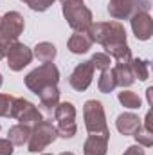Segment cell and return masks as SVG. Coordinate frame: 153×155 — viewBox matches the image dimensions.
<instances>
[{
  "label": "cell",
  "mask_w": 153,
  "mask_h": 155,
  "mask_svg": "<svg viewBox=\"0 0 153 155\" xmlns=\"http://www.w3.org/2000/svg\"><path fill=\"white\" fill-rule=\"evenodd\" d=\"M117 99H119V103H121L122 107H126V108H130V110H137V108H141V105H142L139 94H135V92H132V90H124V88H122V92H119Z\"/></svg>",
  "instance_id": "obj_22"
},
{
  "label": "cell",
  "mask_w": 153,
  "mask_h": 155,
  "mask_svg": "<svg viewBox=\"0 0 153 155\" xmlns=\"http://www.w3.org/2000/svg\"><path fill=\"white\" fill-rule=\"evenodd\" d=\"M90 61H92L94 69H99L101 72L103 71H110V65H112V58L106 52H96Z\"/></svg>",
  "instance_id": "obj_24"
},
{
  "label": "cell",
  "mask_w": 153,
  "mask_h": 155,
  "mask_svg": "<svg viewBox=\"0 0 153 155\" xmlns=\"http://www.w3.org/2000/svg\"><path fill=\"white\" fill-rule=\"evenodd\" d=\"M92 43H101L103 47L114 45V43H126V31L119 22H97L92 24L86 31Z\"/></svg>",
  "instance_id": "obj_2"
},
{
  "label": "cell",
  "mask_w": 153,
  "mask_h": 155,
  "mask_svg": "<svg viewBox=\"0 0 153 155\" xmlns=\"http://www.w3.org/2000/svg\"><path fill=\"white\" fill-rule=\"evenodd\" d=\"M11 117L16 119V121L22 123V124H27V126L36 124V123H40V121L43 119V117H41V112H40L31 101H27V99H24V97H15V99H13Z\"/></svg>",
  "instance_id": "obj_9"
},
{
  "label": "cell",
  "mask_w": 153,
  "mask_h": 155,
  "mask_svg": "<svg viewBox=\"0 0 153 155\" xmlns=\"http://www.w3.org/2000/svg\"><path fill=\"white\" fill-rule=\"evenodd\" d=\"M15 146L9 143V139H0V155H13Z\"/></svg>",
  "instance_id": "obj_28"
},
{
  "label": "cell",
  "mask_w": 153,
  "mask_h": 155,
  "mask_svg": "<svg viewBox=\"0 0 153 155\" xmlns=\"http://www.w3.org/2000/svg\"><path fill=\"white\" fill-rule=\"evenodd\" d=\"M90 47H92V40L86 33H74L67 41V49L72 54H85L90 51Z\"/></svg>",
  "instance_id": "obj_16"
},
{
  "label": "cell",
  "mask_w": 153,
  "mask_h": 155,
  "mask_svg": "<svg viewBox=\"0 0 153 155\" xmlns=\"http://www.w3.org/2000/svg\"><path fill=\"white\" fill-rule=\"evenodd\" d=\"M83 119H85V128L88 134H108L106 126V116L103 103L97 99H88L83 107Z\"/></svg>",
  "instance_id": "obj_6"
},
{
  "label": "cell",
  "mask_w": 153,
  "mask_h": 155,
  "mask_svg": "<svg viewBox=\"0 0 153 155\" xmlns=\"http://www.w3.org/2000/svg\"><path fill=\"white\" fill-rule=\"evenodd\" d=\"M56 139H58V132H56V126L52 124V121L41 119L40 123L33 124V130H31V135L27 141V148L33 153H40L45 148H49Z\"/></svg>",
  "instance_id": "obj_3"
},
{
  "label": "cell",
  "mask_w": 153,
  "mask_h": 155,
  "mask_svg": "<svg viewBox=\"0 0 153 155\" xmlns=\"http://www.w3.org/2000/svg\"><path fill=\"white\" fill-rule=\"evenodd\" d=\"M13 99L15 97L9 94H0V117H11Z\"/></svg>",
  "instance_id": "obj_26"
},
{
  "label": "cell",
  "mask_w": 153,
  "mask_h": 155,
  "mask_svg": "<svg viewBox=\"0 0 153 155\" xmlns=\"http://www.w3.org/2000/svg\"><path fill=\"white\" fill-rule=\"evenodd\" d=\"M60 155H74V153H72V152H61Z\"/></svg>",
  "instance_id": "obj_32"
},
{
  "label": "cell",
  "mask_w": 153,
  "mask_h": 155,
  "mask_svg": "<svg viewBox=\"0 0 153 155\" xmlns=\"http://www.w3.org/2000/svg\"><path fill=\"white\" fill-rule=\"evenodd\" d=\"M7 49H9V45H5V43H2V41H0V60H2V58H5Z\"/></svg>",
  "instance_id": "obj_30"
},
{
  "label": "cell",
  "mask_w": 153,
  "mask_h": 155,
  "mask_svg": "<svg viewBox=\"0 0 153 155\" xmlns=\"http://www.w3.org/2000/svg\"><path fill=\"white\" fill-rule=\"evenodd\" d=\"M22 2H25V0H22Z\"/></svg>",
  "instance_id": "obj_35"
},
{
  "label": "cell",
  "mask_w": 153,
  "mask_h": 155,
  "mask_svg": "<svg viewBox=\"0 0 153 155\" xmlns=\"http://www.w3.org/2000/svg\"><path fill=\"white\" fill-rule=\"evenodd\" d=\"M132 24V31L135 35V38L141 41L151 38L153 35V18L150 16V13H137L130 18Z\"/></svg>",
  "instance_id": "obj_12"
},
{
  "label": "cell",
  "mask_w": 153,
  "mask_h": 155,
  "mask_svg": "<svg viewBox=\"0 0 153 155\" xmlns=\"http://www.w3.org/2000/svg\"><path fill=\"white\" fill-rule=\"evenodd\" d=\"M5 58H7V67L13 72H20V71H24V67H27L33 61L34 56H33V51L25 43L16 40V41H13L9 45Z\"/></svg>",
  "instance_id": "obj_10"
},
{
  "label": "cell",
  "mask_w": 153,
  "mask_h": 155,
  "mask_svg": "<svg viewBox=\"0 0 153 155\" xmlns=\"http://www.w3.org/2000/svg\"><path fill=\"white\" fill-rule=\"evenodd\" d=\"M97 88L103 94H110V92H114L115 88H117V83H115V79H114L112 71H103L101 72V76L97 79Z\"/></svg>",
  "instance_id": "obj_23"
},
{
  "label": "cell",
  "mask_w": 153,
  "mask_h": 155,
  "mask_svg": "<svg viewBox=\"0 0 153 155\" xmlns=\"http://www.w3.org/2000/svg\"><path fill=\"white\" fill-rule=\"evenodd\" d=\"M54 117L58 121V124H56L58 137H61V139H72L77 132L76 107L70 101H63V103H60L54 108Z\"/></svg>",
  "instance_id": "obj_5"
},
{
  "label": "cell",
  "mask_w": 153,
  "mask_h": 155,
  "mask_svg": "<svg viewBox=\"0 0 153 155\" xmlns=\"http://www.w3.org/2000/svg\"><path fill=\"white\" fill-rule=\"evenodd\" d=\"M108 139H110V132L108 134H90L88 139L83 144V153L85 155H106Z\"/></svg>",
  "instance_id": "obj_13"
},
{
  "label": "cell",
  "mask_w": 153,
  "mask_h": 155,
  "mask_svg": "<svg viewBox=\"0 0 153 155\" xmlns=\"http://www.w3.org/2000/svg\"><path fill=\"white\" fill-rule=\"evenodd\" d=\"M133 139H135V143L139 144V146H142V148H150L153 146V132H148V130H144L142 126L132 135Z\"/></svg>",
  "instance_id": "obj_25"
},
{
  "label": "cell",
  "mask_w": 153,
  "mask_h": 155,
  "mask_svg": "<svg viewBox=\"0 0 153 155\" xmlns=\"http://www.w3.org/2000/svg\"><path fill=\"white\" fill-rule=\"evenodd\" d=\"M29 135H31V128L27 124H22V123L11 126L9 132H7V139H9V143L13 146H24V144H27Z\"/></svg>",
  "instance_id": "obj_18"
},
{
  "label": "cell",
  "mask_w": 153,
  "mask_h": 155,
  "mask_svg": "<svg viewBox=\"0 0 153 155\" xmlns=\"http://www.w3.org/2000/svg\"><path fill=\"white\" fill-rule=\"evenodd\" d=\"M151 92H153V87H150V88L146 90V96H148V103H150V105L153 103V101H151Z\"/></svg>",
  "instance_id": "obj_31"
},
{
  "label": "cell",
  "mask_w": 153,
  "mask_h": 155,
  "mask_svg": "<svg viewBox=\"0 0 153 155\" xmlns=\"http://www.w3.org/2000/svg\"><path fill=\"white\" fill-rule=\"evenodd\" d=\"M25 29V20L18 11H7L4 16H0V41L5 45H11L16 41L18 36Z\"/></svg>",
  "instance_id": "obj_8"
},
{
  "label": "cell",
  "mask_w": 153,
  "mask_h": 155,
  "mask_svg": "<svg viewBox=\"0 0 153 155\" xmlns=\"http://www.w3.org/2000/svg\"><path fill=\"white\" fill-rule=\"evenodd\" d=\"M61 9L67 24L74 29V33H86L94 24L92 11L83 4V0H61Z\"/></svg>",
  "instance_id": "obj_1"
},
{
  "label": "cell",
  "mask_w": 153,
  "mask_h": 155,
  "mask_svg": "<svg viewBox=\"0 0 153 155\" xmlns=\"http://www.w3.org/2000/svg\"><path fill=\"white\" fill-rule=\"evenodd\" d=\"M41 155H50V153H41Z\"/></svg>",
  "instance_id": "obj_34"
},
{
  "label": "cell",
  "mask_w": 153,
  "mask_h": 155,
  "mask_svg": "<svg viewBox=\"0 0 153 155\" xmlns=\"http://www.w3.org/2000/svg\"><path fill=\"white\" fill-rule=\"evenodd\" d=\"M151 7L150 0H110L108 13L114 20H130L137 13H148Z\"/></svg>",
  "instance_id": "obj_7"
},
{
  "label": "cell",
  "mask_w": 153,
  "mask_h": 155,
  "mask_svg": "<svg viewBox=\"0 0 153 155\" xmlns=\"http://www.w3.org/2000/svg\"><path fill=\"white\" fill-rule=\"evenodd\" d=\"M56 54H58V51H56L54 43H50V41H40L33 51V56L41 63H52Z\"/></svg>",
  "instance_id": "obj_19"
},
{
  "label": "cell",
  "mask_w": 153,
  "mask_h": 155,
  "mask_svg": "<svg viewBox=\"0 0 153 155\" xmlns=\"http://www.w3.org/2000/svg\"><path fill=\"white\" fill-rule=\"evenodd\" d=\"M110 71L114 74V79H115V83H117V87L126 88V87L133 85L135 78H133L132 71H130V63H115V67L110 69Z\"/></svg>",
  "instance_id": "obj_17"
},
{
  "label": "cell",
  "mask_w": 153,
  "mask_h": 155,
  "mask_svg": "<svg viewBox=\"0 0 153 155\" xmlns=\"http://www.w3.org/2000/svg\"><path fill=\"white\" fill-rule=\"evenodd\" d=\"M94 65H92V61L88 60V61H81V63H77L76 69L72 71V74L69 78V85L77 90V92H85L88 87H90V83H92V78H94Z\"/></svg>",
  "instance_id": "obj_11"
},
{
  "label": "cell",
  "mask_w": 153,
  "mask_h": 155,
  "mask_svg": "<svg viewBox=\"0 0 153 155\" xmlns=\"http://www.w3.org/2000/svg\"><path fill=\"white\" fill-rule=\"evenodd\" d=\"M130 71H132V74H133L135 79L146 81L150 78V61L148 60H141V58H132Z\"/></svg>",
  "instance_id": "obj_21"
},
{
  "label": "cell",
  "mask_w": 153,
  "mask_h": 155,
  "mask_svg": "<svg viewBox=\"0 0 153 155\" xmlns=\"http://www.w3.org/2000/svg\"><path fill=\"white\" fill-rule=\"evenodd\" d=\"M56 0H25V4L33 9V11H38V13H43L47 11Z\"/></svg>",
  "instance_id": "obj_27"
},
{
  "label": "cell",
  "mask_w": 153,
  "mask_h": 155,
  "mask_svg": "<svg viewBox=\"0 0 153 155\" xmlns=\"http://www.w3.org/2000/svg\"><path fill=\"white\" fill-rule=\"evenodd\" d=\"M122 155H146V153H144V148H142V146H139V144H133V146L126 148V152H124Z\"/></svg>",
  "instance_id": "obj_29"
},
{
  "label": "cell",
  "mask_w": 153,
  "mask_h": 155,
  "mask_svg": "<svg viewBox=\"0 0 153 155\" xmlns=\"http://www.w3.org/2000/svg\"><path fill=\"white\" fill-rule=\"evenodd\" d=\"M106 54L110 58H114L117 63H130L132 61V49L128 47V43H114L105 47Z\"/></svg>",
  "instance_id": "obj_20"
},
{
  "label": "cell",
  "mask_w": 153,
  "mask_h": 155,
  "mask_svg": "<svg viewBox=\"0 0 153 155\" xmlns=\"http://www.w3.org/2000/svg\"><path fill=\"white\" fill-rule=\"evenodd\" d=\"M115 126H117L119 134H122V135H133V134L142 126V123H141L139 116H135V114H132V112H124V114L117 116Z\"/></svg>",
  "instance_id": "obj_14"
},
{
  "label": "cell",
  "mask_w": 153,
  "mask_h": 155,
  "mask_svg": "<svg viewBox=\"0 0 153 155\" xmlns=\"http://www.w3.org/2000/svg\"><path fill=\"white\" fill-rule=\"evenodd\" d=\"M25 87L34 92L38 96V92L45 87H50V85H58L60 81V71L54 63H43L40 65L38 69L31 71L27 76H25Z\"/></svg>",
  "instance_id": "obj_4"
},
{
  "label": "cell",
  "mask_w": 153,
  "mask_h": 155,
  "mask_svg": "<svg viewBox=\"0 0 153 155\" xmlns=\"http://www.w3.org/2000/svg\"><path fill=\"white\" fill-rule=\"evenodd\" d=\"M38 97L41 107L47 112H54V108L60 105V88H58V85H50V87L41 88L38 92Z\"/></svg>",
  "instance_id": "obj_15"
},
{
  "label": "cell",
  "mask_w": 153,
  "mask_h": 155,
  "mask_svg": "<svg viewBox=\"0 0 153 155\" xmlns=\"http://www.w3.org/2000/svg\"><path fill=\"white\" fill-rule=\"evenodd\" d=\"M2 83H4V78H2V74H0V87H2Z\"/></svg>",
  "instance_id": "obj_33"
}]
</instances>
